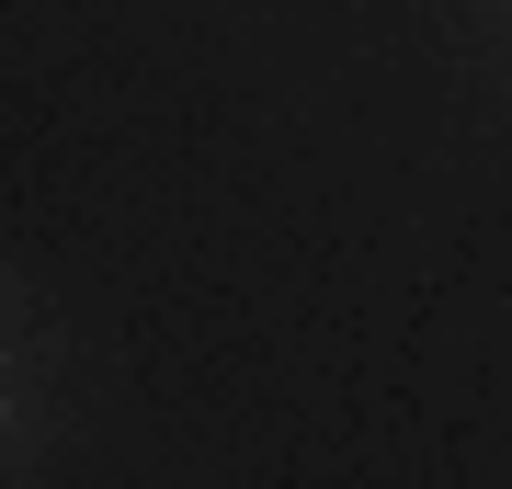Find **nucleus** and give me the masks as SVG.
<instances>
[]
</instances>
